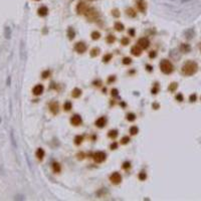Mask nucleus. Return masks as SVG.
<instances>
[{
    "mask_svg": "<svg viewBox=\"0 0 201 201\" xmlns=\"http://www.w3.org/2000/svg\"><path fill=\"white\" fill-rule=\"evenodd\" d=\"M108 136L111 139H115V138H117V136H118V131H117V130H112V131L109 132Z\"/></svg>",
    "mask_w": 201,
    "mask_h": 201,
    "instance_id": "5701e85b",
    "label": "nucleus"
},
{
    "mask_svg": "<svg viewBox=\"0 0 201 201\" xmlns=\"http://www.w3.org/2000/svg\"><path fill=\"white\" fill-rule=\"evenodd\" d=\"M115 80H116V76H112L110 78H109V83H113V82H115Z\"/></svg>",
    "mask_w": 201,
    "mask_h": 201,
    "instance_id": "09e8293b",
    "label": "nucleus"
},
{
    "mask_svg": "<svg viewBox=\"0 0 201 201\" xmlns=\"http://www.w3.org/2000/svg\"><path fill=\"white\" fill-rule=\"evenodd\" d=\"M196 99H197V97H196V95H195V94H193V95H191V96H190V98H189V100H190V102H195V101H196Z\"/></svg>",
    "mask_w": 201,
    "mask_h": 201,
    "instance_id": "a18cd8bd",
    "label": "nucleus"
},
{
    "mask_svg": "<svg viewBox=\"0 0 201 201\" xmlns=\"http://www.w3.org/2000/svg\"><path fill=\"white\" fill-rule=\"evenodd\" d=\"M131 167V163H130V162H125V163L123 164V165H122V168H123V169H129V168Z\"/></svg>",
    "mask_w": 201,
    "mask_h": 201,
    "instance_id": "e433bc0d",
    "label": "nucleus"
},
{
    "mask_svg": "<svg viewBox=\"0 0 201 201\" xmlns=\"http://www.w3.org/2000/svg\"><path fill=\"white\" fill-rule=\"evenodd\" d=\"M112 14H113V16H115L116 18H118V17L120 16V12H119L118 9H114V10L112 11Z\"/></svg>",
    "mask_w": 201,
    "mask_h": 201,
    "instance_id": "4c0bfd02",
    "label": "nucleus"
},
{
    "mask_svg": "<svg viewBox=\"0 0 201 201\" xmlns=\"http://www.w3.org/2000/svg\"><path fill=\"white\" fill-rule=\"evenodd\" d=\"M137 45H139L142 49H146V48H148L149 45H150V41H149L148 38L142 37L137 41Z\"/></svg>",
    "mask_w": 201,
    "mask_h": 201,
    "instance_id": "0eeeda50",
    "label": "nucleus"
},
{
    "mask_svg": "<svg viewBox=\"0 0 201 201\" xmlns=\"http://www.w3.org/2000/svg\"><path fill=\"white\" fill-rule=\"evenodd\" d=\"M80 95H82V91H80V89H78V88H76V89H74V91H72V96L74 98H78L80 97Z\"/></svg>",
    "mask_w": 201,
    "mask_h": 201,
    "instance_id": "a211bd4d",
    "label": "nucleus"
},
{
    "mask_svg": "<svg viewBox=\"0 0 201 201\" xmlns=\"http://www.w3.org/2000/svg\"><path fill=\"white\" fill-rule=\"evenodd\" d=\"M119 92H118V90L117 89H113L112 90V96L113 97H118V95H119Z\"/></svg>",
    "mask_w": 201,
    "mask_h": 201,
    "instance_id": "c03bdc74",
    "label": "nucleus"
},
{
    "mask_svg": "<svg viewBox=\"0 0 201 201\" xmlns=\"http://www.w3.org/2000/svg\"><path fill=\"white\" fill-rule=\"evenodd\" d=\"M160 68H161V72H163L165 74H170L173 72L174 70V66L169 60L167 59H163V60H161L160 62Z\"/></svg>",
    "mask_w": 201,
    "mask_h": 201,
    "instance_id": "f03ea898",
    "label": "nucleus"
},
{
    "mask_svg": "<svg viewBox=\"0 0 201 201\" xmlns=\"http://www.w3.org/2000/svg\"><path fill=\"white\" fill-rule=\"evenodd\" d=\"M52 170L55 172V173H59V172H60V170H62V168H60V165H59L58 163L54 162V163L52 164Z\"/></svg>",
    "mask_w": 201,
    "mask_h": 201,
    "instance_id": "412c9836",
    "label": "nucleus"
},
{
    "mask_svg": "<svg viewBox=\"0 0 201 201\" xmlns=\"http://www.w3.org/2000/svg\"><path fill=\"white\" fill-rule=\"evenodd\" d=\"M115 28H116V30H118V31H122V30H124V24L121 23V22H116L115 23Z\"/></svg>",
    "mask_w": 201,
    "mask_h": 201,
    "instance_id": "393cba45",
    "label": "nucleus"
},
{
    "mask_svg": "<svg viewBox=\"0 0 201 201\" xmlns=\"http://www.w3.org/2000/svg\"><path fill=\"white\" fill-rule=\"evenodd\" d=\"M126 12H127L128 16H130V17H136V15H137V13L135 12V10H134L133 8H128L127 10H126Z\"/></svg>",
    "mask_w": 201,
    "mask_h": 201,
    "instance_id": "4be33fe9",
    "label": "nucleus"
},
{
    "mask_svg": "<svg viewBox=\"0 0 201 201\" xmlns=\"http://www.w3.org/2000/svg\"><path fill=\"white\" fill-rule=\"evenodd\" d=\"M129 142H130V138L128 137V136H125V137H123L122 138V140H121V143H122L123 145L128 144Z\"/></svg>",
    "mask_w": 201,
    "mask_h": 201,
    "instance_id": "2f4dec72",
    "label": "nucleus"
},
{
    "mask_svg": "<svg viewBox=\"0 0 201 201\" xmlns=\"http://www.w3.org/2000/svg\"><path fill=\"white\" fill-rule=\"evenodd\" d=\"M121 106H122V107H126V104H125V103H121Z\"/></svg>",
    "mask_w": 201,
    "mask_h": 201,
    "instance_id": "3c124183",
    "label": "nucleus"
},
{
    "mask_svg": "<svg viewBox=\"0 0 201 201\" xmlns=\"http://www.w3.org/2000/svg\"><path fill=\"white\" fill-rule=\"evenodd\" d=\"M93 158H94V160H95V162H97V163H102V162H104V161L106 160L107 155H106V153L103 152V151H98V152H96L95 154H94Z\"/></svg>",
    "mask_w": 201,
    "mask_h": 201,
    "instance_id": "20e7f679",
    "label": "nucleus"
},
{
    "mask_svg": "<svg viewBox=\"0 0 201 201\" xmlns=\"http://www.w3.org/2000/svg\"><path fill=\"white\" fill-rule=\"evenodd\" d=\"M129 34L131 36H135V29H134V28H131V29L129 30Z\"/></svg>",
    "mask_w": 201,
    "mask_h": 201,
    "instance_id": "49530a36",
    "label": "nucleus"
},
{
    "mask_svg": "<svg viewBox=\"0 0 201 201\" xmlns=\"http://www.w3.org/2000/svg\"><path fill=\"white\" fill-rule=\"evenodd\" d=\"M37 13L39 16H42V17L46 16V15L48 14V8H47L46 6H40L37 10Z\"/></svg>",
    "mask_w": 201,
    "mask_h": 201,
    "instance_id": "4468645a",
    "label": "nucleus"
},
{
    "mask_svg": "<svg viewBox=\"0 0 201 201\" xmlns=\"http://www.w3.org/2000/svg\"><path fill=\"white\" fill-rule=\"evenodd\" d=\"M85 15L90 21H95V20L98 19V17H99V12H98L95 8H93V7H90L89 10L87 11V13H86Z\"/></svg>",
    "mask_w": 201,
    "mask_h": 201,
    "instance_id": "7ed1b4c3",
    "label": "nucleus"
},
{
    "mask_svg": "<svg viewBox=\"0 0 201 201\" xmlns=\"http://www.w3.org/2000/svg\"><path fill=\"white\" fill-rule=\"evenodd\" d=\"M139 179L141 180V181L146 180L147 179V173H145V172H141V173H139Z\"/></svg>",
    "mask_w": 201,
    "mask_h": 201,
    "instance_id": "473e14b6",
    "label": "nucleus"
},
{
    "mask_svg": "<svg viewBox=\"0 0 201 201\" xmlns=\"http://www.w3.org/2000/svg\"><path fill=\"white\" fill-rule=\"evenodd\" d=\"M68 38H70V40L74 39V36H76V32H74V30L72 29V27H68Z\"/></svg>",
    "mask_w": 201,
    "mask_h": 201,
    "instance_id": "6ab92c4d",
    "label": "nucleus"
},
{
    "mask_svg": "<svg viewBox=\"0 0 201 201\" xmlns=\"http://www.w3.org/2000/svg\"><path fill=\"white\" fill-rule=\"evenodd\" d=\"M152 66H149V64H148V66H146V70H148V72H152Z\"/></svg>",
    "mask_w": 201,
    "mask_h": 201,
    "instance_id": "8fccbe9b",
    "label": "nucleus"
},
{
    "mask_svg": "<svg viewBox=\"0 0 201 201\" xmlns=\"http://www.w3.org/2000/svg\"><path fill=\"white\" fill-rule=\"evenodd\" d=\"M36 1H38V0H36Z\"/></svg>",
    "mask_w": 201,
    "mask_h": 201,
    "instance_id": "864d4df0",
    "label": "nucleus"
},
{
    "mask_svg": "<svg viewBox=\"0 0 201 201\" xmlns=\"http://www.w3.org/2000/svg\"><path fill=\"white\" fill-rule=\"evenodd\" d=\"M99 53H100V49L98 48V47H95V48H93L91 50V53H90V54H91L92 57H96Z\"/></svg>",
    "mask_w": 201,
    "mask_h": 201,
    "instance_id": "a878e982",
    "label": "nucleus"
},
{
    "mask_svg": "<svg viewBox=\"0 0 201 201\" xmlns=\"http://www.w3.org/2000/svg\"><path fill=\"white\" fill-rule=\"evenodd\" d=\"M113 55L111 54V53H107V54L104 55V57H103V62H109L112 59Z\"/></svg>",
    "mask_w": 201,
    "mask_h": 201,
    "instance_id": "cd10ccee",
    "label": "nucleus"
},
{
    "mask_svg": "<svg viewBox=\"0 0 201 201\" xmlns=\"http://www.w3.org/2000/svg\"><path fill=\"white\" fill-rule=\"evenodd\" d=\"M50 74V72L49 70H45V72H43L42 74H41V78H46L47 76Z\"/></svg>",
    "mask_w": 201,
    "mask_h": 201,
    "instance_id": "ea45409f",
    "label": "nucleus"
},
{
    "mask_svg": "<svg viewBox=\"0 0 201 201\" xmlns=\"http://www.w3.org/2000/svg\"><path fill=\"white\" fill-rule=\"evenodd\" d=\"M35 155H36V157H37L38 160H42L43 157H44V151H43V149L38 148L37 150H36Z\"/></svg>",
    "mask_w": 201,
    "mask_h": 201,
    "instance_id": "dca6fc26",
    "label": "nucleus"
},
{
    "mask_svg": "<svg viewBox=\"0 0 201 201\" xmlns=\"http://www.w3.org/2000/svg\"><path fill=\"white\" fill-rule=\"evenodd\" d=\"M89 8H90V6H88L85 2H80L78 4V7H76V11H78V14L85 15L86 13H87V11L89 10Z\"/></svg>",
    "mask_w": 201,
    "mask_h": 201,
    "instance_id": "423d86ee",
    "label": "nucleus"
},
{
    "mask_svg": "<svg viewBox=\"0 0 201 201\" xmlns=\"http://www.w3.org/2000/svg\"><path fill=\"white\" fill-rule=\"evenodd\" d=\"M138 132H139V129H138V127H136V126H133V127L130 128V134H131V135H136Z\"/></svg>",
    "mask_w": 201,
    "mask_h": 201,
    "instance_id": "c756f323",
    "label": "nucleus"
},
{
    "mask_svg": "<svg viewBox=\"0 0 201 201\" xmlns=\"http://www.w3.org/2000/svg\"><path fill=\"white\" fill-rule=\"evenodd\" d=\"M198 70V66L195 62H186L182 66V74L184 76H193Z\"/></svg>",
    "mask_w": 201,
    "mask_h": 201,
    "instance_id": "f257e3e1",
    "label": "nucleus"
},
{
    "mask_svg": "<svg viewBox=\"0 0 201 201\" xmlns=\"http://www.w3.org/2000/svg\"><path fill=\"white\" fill-rule=\"evenodd\" d=\"M48 108H49V111H50L53 115H56L57 113L59 112V105H58V103L55 102V101L49 103Z\"/></svg>",
    "mask_w": 201,
    "mask_h": 201,
    "instance_id": "6e6552de",
    "label": "nucleus"
},
{
    "mask_svg": "<svg viewBox=\"0 0 201 201\" xmlns=\"http://www.w3.org/2000/svg\"><path fill=\"white\" fill-rule=\"evenodd\" d=\"M74 50L78 53H84L87 50V44L85 42H78L74 45Z\"/></svg>",
    "mask_w": 201,
    "mask_h": 201,
    "instance_id": "1a4fd4ad",
    "label": "nucleus"
},
{
    "mask_svg": "<svg viewBox=\"0 0 201 201\" xmlns=\"http://www.w3.org/2000/svg\"><path fill=\"white\" fill-rule=\"evenodd\" d=\"M175 99L177 100L178 102H182V101H183V96H182V94H177V95H176V97H175Z\"/></svg>",
    "mask_w": 201,
    "mask_h": 201,
    "instance_id": "58836bf2",
    "label": "nucleus"
},
{
    "mask_svg": "<svg viewBox=\"0 0 201 201\" xmlns=\"http://www.w3.org/2000/svg\"><path fill=\"white\" fill-rule=\"evenodd\" d=\"M152 107L155 109V110H158V109H159V107H160V105H159V104H157V103H154V104L152 105Z\"/></svg>",
    "mask_w": 201,
    "mask_h": 201,
    "instance_id": "de8ad7c7",
    "label": "nucleus"
},
{
    "mask_svg": "<svg viewBox=\"0 0 201 201\" xmlns=\"http://www.w3.org/2000/svg\"><path fill=\"white\" fill-rule=\"evenodd\" d=\"M64 111L68 112V111H70L72 109V104L70 102V101H66V102L64 103Z\"/></svg>",
    "mask_w": 201,
    "mask_h": 201,
    "instance_id": "aec40b11",
    "label": "nucleus"
},
{
    "mask_svg": "<svg viewBox=\"0 0 201 201\" xmlns=\"http://www.w3.org/2000/svg\"><path fill=\"white\" fill-rule=\"evenodd\" d=\"M137 7L141 12L145 13L147 8V4L145 2V0H137Z\"/></svg>",
    "mask_w": 201,
    "mask_h": 201,
    "instance_id": "9b49d317",
    "label": "nucleus"
},
{
    "mask_svg": "<svg viewBox=\"0 0 201 201\" xmlns=\"http://www.w3.org/2000/svg\"><path fill=\"white\" fill-rule=\"evenodd\" d=\"M158 91H159L158 84H156V87H154V88L152 89V94H153V95H156V94L158 93Z\"/></svg>",
    "mask_w": 201,
    "mask_h": 201,
    "instance_id": "37998d69",
    "label": "nucleus"
},
{
    "mask_svg": "<svg viewBox=\"0 0 201 201\" xmlns=\"http://www.w3.org/2000/svg\"><path fill=\"white\" fill-rule=\"evenodd\" d=\"M92 38H93L94 40H98L100 37H101V33H100L99 31H93L92 32Z\"/></svg>",
    "mask_w": 201,
    "mask_h": 201,
    "instance_id": "bb28decb",
    "label": "nucleus"
},
{
    "mask_svg": "<svg viewBox=\"0 0 201 201\" xmlns=\"http://www.w3.org/2000/svg\"><path fill=\"white\" fill-rule=\"evenodd\" d=\"M156 56H157V52L155 50H152L149 53V57H150V58H155Z\"/></svg>",
    "mask_w": 201,
    "mask_h": 201,
    "instance_id": "a19ab883",
    "label": "nucleus"
},
{
    "mask_svg": "<svg viewBox=\"0 0 201 201\" xmlns=\"http://www.w3.org/2000/svg\"><path fill=\"white\" fill-rule=\"evenodd\" d=\"M127 120L130 121V122H134V121L136 120L135 114H133V113H129V114L127 115Z\"/></svg>",
    "mask_w": 201,
    "mask_h": 201,
    "instance_id": "c85d7f7f",
    "label": "nucleus"
},
{
    "mask_svg": "<svg viewBox=\"0 0 201 201\" xmlns=\"http://www.w3.org/2000/svg\"><path fill=\"white\" fill-rule=\"evenodd\" d=\"M129 42H130V40H129V38L128 37H123L122 39H121V43H122L123 45L129 44Z\"/></svg>",
    "mask_w": 201,
    "mask_h": 201,
    "instance_id": "c9c22d12",
    "label": "nucleus"
},
{
    "mask_svg": "<svg viewBox=\"0 0 201 201\" xmlns=\"http://www.w3.org/2000/svg\"><path fill=\"white\" fill-rule=\"evenodd\" d=\"M110 148L112 149V150H116V149L118 148V143H117V142H113L112 144H111Z\"/></svg>",
    "mask_w": 201,
    "mask_h": 201,
    "instance_id": "79ce46f5",
    "label": "nucleus"
},
{
    "mask_svg": "<svg viewBox=\"0 0 201 201\" xmlns=\"http://www.w3.org/2000/svg\"><path fill=\"white\" fill-rule=\"evenodd\" d=\"M83 141H84V137L82 135L76 136V138H74V143H76V145H80Z\"/></svg>",
    "mask_w": 201,
    "mask_h": 201,
    "instance_id": "b1692460",
    "label": "nucleus"
},
{
    "mask_svg": "<svg viewBox=\"0 0 201 201\" xmlns=\"http://www.w3.org/2000/svg\"><path fill=\"white\" fill-rule=\"evenodd\" d=\"M122 62H123V64H126V66H128V64H130L132 62V59L130 58V57H125V58H123Z\"/></svg>",
    "mask_w": 201,
    "mask_h": 201,
    "instance_id": "f704fd0d",
    "label": "nucleus"
},
{
    "mask_svg": "<svg viewBox=\"0 0 201 201\" xmlns=\"http://www.w3.org/2000/svg\"><path fill=\"white\" fill-rule=\"evenodd\" d=\"M110 180L113 184L118 185V184H120L121 181H122V176H121V174L118 173V172H114V173L110 176Z\"/></svg>",
    "mask_w": 201,
    "mask_h": 201,
    "instance_id": "39448f33",
    "label": "nucleus"
},
{
    "mask_svg": "<svg viewBox=\"0 0 201 201\" xmlns=\"http://www.w3.org/2000/svg\"><path fill=\"white\" fill-rule=\"evenodd\" d=\"M106 124H107V119L105 117H101V118H99L96 121V126L98 128H104Z\"/></svg>",
    "mask_w": 201,
    "mask_h": 201,
    "instance_id": "ddd939ff",
    "label": "nucleus"
},
{
    "mask_svg": "<svg viewBox=\"0 0 201 201\" xmlns=\"http://www.w3.org/2000/svg\"><path fill=\"white\" fill-rule=\"evenodd\" d=\"M116 40V38H115L114 35H109L107 36V42L108 43H113Z\"/></svg>",
    "mask_w": 201,
    "mask_h": 201,
    "instance_id": "72a5a7b5",
    "label": "nucleus"
},
{
    "mask_svg": "<svg viewBox=\"0 0 201 201\" xmlns=\"http://www.w3.org/2000/svg\"><path fill=\"white\" fill-rule=\"evenodd\" d=\"M180 50L182 51V52L186 53V52H189L191 50V47L189 44H186V43H182L181 46H180Z\"/></svg>",
    "mask_w": 201,
    "mask_h": 201,
    "instance_id": "f3484780",
    "label": "nucleus"
},
{
    "mask_svg": "<svg viewBox=\"0 0 201 201\" xmlns=\"http://www.w3.org/2000/svg\"><path fill=\"white\" fill-rule=\"evenodd\" d=\"M177 87H178L177 84H176V83H172V84H170V86H169V88H168V90H169L170 92H175L176 89H177Z\"/></svg>",
    "mask_w": 201,
    "mask_h": 201,
    "instance_id": "7c9ffc66",
    "label": "nucleus"
},
{
    "mask_svg": "<svg viewBox=\"0 0 201 201\" xmlns=\"http://www.w3.org/2000/svg\"><path fill=\"white\" fill-rule=\"evenodd\" d=\"M83 120H82V117L80 115H74V116L70 118V123L74 126H80L82 124Z\"/></svg>",
    "mask_w": 201,
    "mask_h": 201,
    "instance_id": "9d476101",
    "label": "nucleus"
},
{
    "mask_svg": "<svg viewBox=\"0 0 201 201\" xmlns=\"http://www.w3.org/2000/svg\"><path fill=\"white\" fill-rule=\"evenodd\" d=\"M131 52L133 53L135 56H139V55H141V53H142V48H141L139 45H135V46L132 47Z\"/></svg>",
    "mask_w": 201,
    "mask_h": 201,
    "instance_id": "2eb2a0df",
    "label": "nucleus"
},
{
    "mask_svg": "<svg viewBox=\"0 0 201 201\" xmlns=\"http://www.w3.org/2000/svg\"><path fill=\"white\" fill-rule=\"evenodd\" d=\"M199 49L201 50V42H200V44H199Z\"/></svg>",
    "mask_w": 201,
    "mask_h": 201,
    "instance_id": "603ef678",
    "label": "nucleus"
},
{
    "mask_svg": "<svg viewBox=\"0 0 201 201\" xmlns=\"http://www.w3.org/2000/svg\"><path fill=\"white\" fill-rule=\"evenodd\" d=\"M43 86L42 85H36L35 87L32 89V93L34 96H40L43 93Z\"/></svg>",
    "mask_w": 201,
    "mask_h": 201,
    "instance_id": "f8f14e48",
    "label": "nucleus"
}]
</instances>
